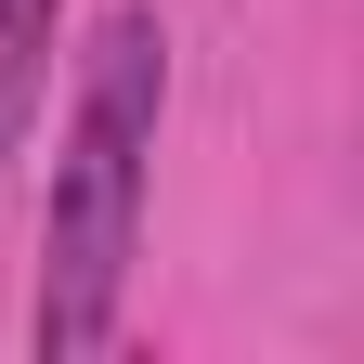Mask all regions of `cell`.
Instances as JSON below:
<instances>
[{"instance_id": "obj_1", "label": "cell", "mask_w": 364, "mask_h": 364, "mask_svg": "<svg viewBox=\"0 0 364 364\" xmlns=\"http://www.w3.org/2000/svg\"><path fill=\"white\" fill-rule=\"evenodd\" d=\"M156 91H169L156 14H105V39H91V65H78L65 169H53V235H39V351L53 364L117 338L130 235H144V156H156Z\"/></svg>"}, {"instance_id": "obj_2", "label": "cell", "mask_w": 364, "mask_h": 364, "mask_svg": "<svg viewBox=\"0 0 364 364\" xmlns=\"http://www.w3.org/2000/svg\"><path fill=\"white\" fill-rule=\"evenodd\" d=\"M53 14H65V0H0V156H14L26 117H39V53H53Z\"/></svg>"}]
</instances>
